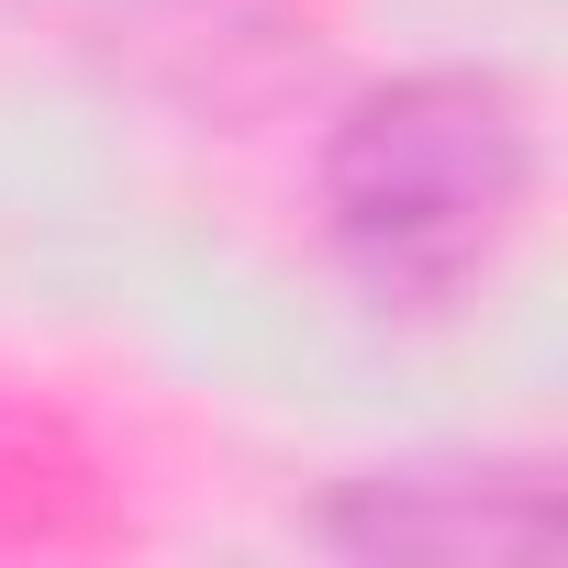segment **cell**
Returning <instances> with one entry per match:
<instances>
[{"mask_svg": "<svg viewBox=\"0 0 568 568\" xmlns=\"http://www.w3.org/2000/svg\"><path fill=\"white\" fill-rule=\"evenodd\" d=\"M546 201V123L513 68L424 57L335 101L313 145V223L335 278L390 324H446L513 267Z\"/></svg>", "mask_w": 568, "mask_h": 568, "instance_id": "1", "label": "cell"}, {"mask_svg": "<svg viewBox=\"0 0 568 568\" xmlns=\"http://www.w3.org/2000/svg\"><path fill=\"white\" fill-rule=\"evenodd\" d=\"M302 535L357 568H513V557H546V535H557V468L513 457V446L379 457V468L324 479Z\"/></svg>", "mask_w": 568, "mask_h": 568, "instance_id": "2", "label": "cell"}]
</instances>
